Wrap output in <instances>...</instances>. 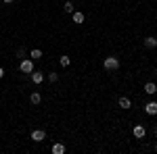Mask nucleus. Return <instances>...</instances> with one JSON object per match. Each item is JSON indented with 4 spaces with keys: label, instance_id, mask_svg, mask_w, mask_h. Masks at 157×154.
Here are the masks:
<instances>
[{
    "label": "nucleus",
    "instance_id": "f257e3e1",
    "mask_svg": "<svg viewBox=\"0 0 157 154\" xmlns=\"http://www.w3.org/2000/svg\"><path fill=\"white\" fill-rule=\"evenodd\" d=\"M103 65H105V69H107V71H113V69H117V67H120V59H117V56H107Z\"/></svg>",
    "mask_w": 157,
    "mask_h": 154
},
{
    "label": "nucleus",
    "instance_id": "f03ea898",
    "mask_svg": "<svg viewBox=\"0 0 157 154\" xmlns=\"http://www.w3.org/2000/svg\"><path fill=\"white\" fill-rule=\"evenodd\" d=\"M44 138H46V131L44 129H34L32 131V140H34V142H42Z\"/></svg>",
    "mask_w": 157,
    "mask_h": 154
},
{
    "label": "nucleus",
    "instance_id": "7ed1b4c3",
    "mask_svg": "<svg viewBox=\"0 0 157 154\" xmlns=\"http://www.w3.org/2000/svg\"><path fill=\"white\" fill-rule=\"evenodd\" d=\"M145 133H147V129L143 127V125H134V138L143 140V138H145Z\"/></svg>",
    "mask_w": 157,
    "mask_h": 154
},
{
    "label": "nucleus",
    "instance_id": "20e7f679",
    "mask_svg": "<svg viewBox=\"0 0 157 154\" xmlns=\"http://www.w3.org/2000/svg\"><path fill=\"white\" fill-rule=\"evenodd\" d=\"M19 69H21L23 73H32V71H34V63H32V60H23Z\"/></svg>",
    "mask_w": 157,
    "mask_h": 154
},
{
    "label": "nucleus",
    "instance_id": "39448f33",
    "mask_svg": "<svg viewBox=\"0 0 157 154\" xmlns=\"http://www.w3.org/2000/svg\"><path fill=\"white\" fill-rule=\"evenodd\" d=\"M145 113L147 115H157V102H149V104H145Z\"/></svg>",
    "mask_w": 157,
    "mask_h": 154
},
{
    "label": "nucleus",
    "instance_id": "423d86ee",
    "mask_svg": "<svg viewBox=\"0 0 157 154\" xmlns=\"http://www.w3.org/2000/svg\"><path fill=\"white\" fill-rule=\"evenodd\" d=\"M117 104H120V108H124V110H128V108L132 106V104H130V98H126V96L117 100Z\"/></svg>",
    "mask_w": 157,
    "mask_h": 154
},
{
    "label": "nucleus",
    "instance_id": "0eeeda50",
    "mask_svg": "<svg viewBox=\"0 0 157 154\" xmlns=\"http://www.w3.org/2000/svg\"><path fill=\"white\" fill-rule=\"evenodd\" d=\"M145 92H147V94H149V96H153V94H155V92H157V85H155V83H153V81L145 83Z\"/></svg>",
    "mask_w": 157,
    "mask_h": 154
},
{
    "label": "nucleus",
    "instance_id": "6e6552de",
    "mask_svg": "<svg viewBox=\"0 0 157 154\" xmlns=\"http://www.w3.org/2000/svg\"><path fill=\"white\" fill-rule=\"evenodd\" d=\"M50 152H52V154H63V152H65V146H63V144H52Z\"/></svg>",
    "mask_w": 157,
    "mask_h": 154
},
{
    "label": "nucleus",
    "instance_id": "1a4fd4ad",
    "mask_svg": "<svg viewBox=\"0 0 157 154\" xmlns=\"http://www.w3.org/2000/svg\"><path fill=\"white\" fill-rule=\"evenodd\" d=\"M32 79H34V83H42L44 81V75H42V73H38V71H32Z\"/></svg>",
    "mask_w": 157,
    "mask_h": 154
},
{
    "label": "nucleus",
    "instance_id": "9d476101",
    "mask_svg": "<svg viewBox=\"0 0 157 154\" xmlns=\"http://www.w3.org/2000/svg\"><path fill=\"white\" fill-rule=\"evenodd\" d=\"M29 100H32V104H40L42 102V96L38 94V92H34V94L29 96Z\"/></svg>",
    "mask_w": 157,
    "mask_h": 154
},
{
    "label": "nucleus",
    "instance_id": "9b49d317",
    "mask_svg": "<svg viewBox=\"0 0 157 154\" xmlns=\"http://www.w3.org/2000/svg\"><path fill=\"white\" fill-rule=\"evenodd\" d=\"M145 46L147 48H155L157 46V40H155V38H145Z\"/></svg>",
    "mask_w": 157,
    "mask_h": 154
},
{
    "label": "nucleus",
    "instance_id": "f8f14e48",
    "mask_svg": "<svg viewBox=\"0 0 157 154\" xmlns=\"http://www.w3.org/2000/svg\"><path fill=\"white\" fill-rule=\"evenodd\" d=\"M84 21V13H73V23H82Z\"/></svg>",
    "mask_w": 157,
    "mask_h": 154
},
{
    "label": "nucleus",
    "instance_id": "ddd939ff",
    "mask_svg": "<svg viewBox=\"0 0 157 154\" xmlns=\"http://www.w3.org/2000/svg\"><path fill=\"white\" fill-rule=\"evenodd\" d=\"M29 56H32V59H34V60L42 59V50H38V48H36V50H32V54H29Z\"/></svg>",
    "mask_w": 157,
    "mask_h": 154
},
{
    "label": "nucleus",
    "instance_id": "4468645a",
    "mask_svg": "<svg viewBox=\"0 0 157 154\" xmlns=\"http://www.w3.org/2000/svg\"><path fill=\"white\" fill-rule=\"evenodd\" d=\"M59 63H61V67H69L71 59H69V56H61V59H59Z\"/></svg>",
    "mask_w": 157,
    "mask_h": 154
},
{
    "label": "nucleus",
    "instance_id": "2eb2a0df",
    "mask_svg": "<svg viewBox=\"0 0 157 154\" xmlns=\"http://www.w3.org/2000/svg\"><path fill=\"white\" fill-rule=\"evenodd\" d=\"M63 9H65V13H73V4L69 2V0H67V2L63 4Z\"/></svg>",
    "mask_w": 157,
    "mask_h": 154
},
{
    "label": "nucleus",
    "instance_id": "dca6fc26",
    "mask_svg": "<svg viewBox=\"0 0 157 154\" xmlns=\"http://www.w3.org/2000/svg\"><path fill=\"white\" fill-rule=\"evenodd\" d=\"M48 79H50V81H57V79H59V75H57V73H48Z\"/></svg>",
    "mask_w": 157,
    "mask_h": 154
},
{
    "label": "nucleus",
    "instance_id": "f3484780",
    "mask_svg": "<svg viewBox=\"0 0 157 154\" xmlns=\"http://www.w3.org/2000/svg\"><path fill=\"white\" fill-rule=\"evenodd\" d=\"M2 77H4V69L0 67V79H2Z\"/></svg>",
    "mask_w": 157,
    "mask_h": 154
},
{
    "label": "nucleus",
    "instance_id": "a211bd4d",
    "mask_svg": "<svg viewBox=\"0 0 157 154\" xmlns=\"http://www.w3.org/2000/svg\"><path fill=\"white\" fill-rule=\"evenodd\" d=\"M2 2H6V4H11V2H13V0H2Z\"/></svg>",
    "mask_w": 157,
    "mask_h": 154
}]
</instances>
